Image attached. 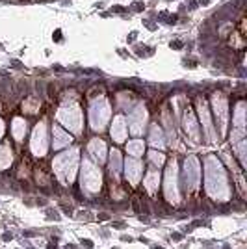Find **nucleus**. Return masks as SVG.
Wrapping results in <instances>:
<instances>
[{
	"mask_svg": "<svg viewBox=\"0 0 247 249\" xmlns=\"http://www.w3.org/2000/svg\"><path fill=\"white\" fill-rule=\"evenodd\" d=\"M206 192L210 197L217 199V201H225L229 197L225 169L221 166V162L214 156L206 158Z\"/></svg>",
	"mask_w": 247,
	"mask_h": 249,
	"instance_id": "nucleus-1",
	"label": "nucleus"
},
{
	"mask_svg": "<svg viewBox=\"0 0 247 249\" xmlns=\"http://www.w3.org/2000/svg\"><path fill=\"white\" fill-rule=\"evenodd\" d=\"M76 166H78V151L76 149L58 155L52 162V167H54L58 178L62 180V184H71L76 175Z\"/></svg>",
	"mask_w": 247,
	"mask_h": 249,
	"instance_id": "nucleus-2",
	"label": "nucleus"
},
{
	"mask_svg": "<svg viewBox=\"0 0 247 249\" xmlns=\"http://www.w3.org/2000/svg\"><path fill=\"white\" fill-rule=\"evenodd\" d=\"M58 121L63 126L71 128L74 134H80L82 132V112H80V108H78L76 103L63 104L62 108L58 110Z\"/></svg>",
	"mask_w": 247,
	"mask_h": 249,
	"instance_id": "nucleus-3",
	"label": "nucleus"
},
{
	"mask_svg": "<svg viewBox=\"0 0 247 249\" xmlns=\"http://www.w3.org/2000/svg\"><path fill=\"white\" fill-rule=\"evenodd\" d=\"M110 119V104L106 99H97L91 103V108H89V123H91L93 130H103L104 124L108 123Z\"/></svg>",
	"mask_w": 247,
	"mask_h": 249,
	"instance_id": "nucleus-4",
	"label": "nucleus"
},
{
	"mask_svg": "<svg viewBox=\"0 0 247 249\" xmlns=\"http://www.w3.org/2000/svg\"><path fill=\"white\" fill-rule=\"evenodd\" d=\"M103 184V177H101V169L91 164L89 160H84L82 164V188L88 194H97Z\"/></svg>",
	"mask_w": 247,
	"mask_h": 249,
	"instance_id": "nucleus-5",
	"label": "nucleus"
},
{
	"mask_svg": "<svg viewBox=\"0 0 247 249\" xmlns=\"http://www.w3.org/2000/svg\"><path fill=\"white\" fill-rule=\"evenodd\" d=\"M178 175H176V162H169L165 171V197L169 203H178Z\"/></svg>",
	"mask_w": 247,
	"mask_h": 249,
	"instance_id": "nucleus-6",
	"label": "nucleus"
},
{
	"mask_svg": "<svg viewBox=\"0 0 247 249\" xmlns=\"http://www.w3.org/2000/svg\"><path fill=\"white\" fill-rule=\"evenodd\" d=\"M30 147H32V151H34V155L45 156L47 149H49V142H47V126H45V123H39L35 128H34Z\"/></svg>",
	"mask_w": 247,
	"mask_h": 249,
	"instance_id": "nucleus-7",
	"label": "nucleus"
},
{
	"mask_svg": "<svg viewBox=\"0 0 247 249\" xmlns=\"http://www.w3.org/2000/svg\"><path fill=\"white\" fill-rule=\"evenodd\" d=\"M199 177H201V169H199V160L195 156H188L184 162V178L188 190H195L199 184Z\"/></svg>",
	"mask_w": 247,
	"mask_h": 249,
	"instance_id": "nucleus-8",
	"label": "nucleus"
},
{
	"mask_svg": "<svg viewBox=\"0 0 247 249\" xmlns=\"http://www.w3.org/2000/svg\"><path fill=\"white\" fill-rule=\"evenodd\" d=\"M145 124H147V110L143 104H138L130 114V132L140 136L145 130Z\"/></svg>",
	"mask_w": 247,
	"mask_h": 249,
	"instance_id": "nucleus-9",
	"label": "nucleus"
},
{
	"mask_svg": "<svg viewBox=\"0 0 247 249\" xmlns=\"http://www.w3.org/2000/svg\"><path fill=\"white\" fill-rule=\"evenodd\" d=\"M126 169H124V173H126V178L130 180V184L136 186L138 182H140V178H141V173H143V166H141V162L138 160V158H128L126 160Z\"/></svg>",
	"mask_w": 247,
	"mask_h": 249,
	"instance_id": "nucleus-10",
	"label": "nucleus"
},
{
	"mask_svg": "<svg viewBox=\"0 0 247 249\" xmlns=\"http://www.w3.org/2000/svg\"><path fill=\"white\" fill-rule=\"evenodd\" d=\"M214 112H216L217 119H219V128H221V132H225L227 128V101L225 97L221 93H216L214 95Z\"/></svg>",
	"mask_w": 247,
	"mask_h": 249,
	"instance_id": "nucleus-11",
	"label": "nucleus"
},
{
	"mask_svg": "<svg viewBox=\"0 0 247 249\" xmlns=\"http://www.w3.org/2000/svg\"><path fill=\"white\" fill-rule=\"evenodd\" d=\"M112 138L113 142H117V143H121L124 142V138H126V121H124L123 115H117L115 119H113L112 123Z\"/></svg>",
	"mask_w": 247,
	"mask_h": 249,
	"instance_id": "nucleus-12",
	"label": "nucleus"
},
{
	"mask_svg": "<svg viewBox=\"0 0 247 249\" xmlns=\"http://www.w3.org/2000/svg\"><path fill=\"white\" fill-rule=\"evenodd\" d=\"M88 153L91 155V158L97 162V164H103L106 160V143L103 140H93L89 147H88Z\"/></svg>",
	"mask_w": 247,
	"mask_h": 249,
	"instance_id": "nucleus-13",
	"label": "nucleus"
},
{
	"mask_svg": "<svg viewBox=\"0 0 247 249\" xmlns=\"http://www.w3.org/2000/svg\"><path fill=\"white\" fill-rule=\"evenodd\" d=\"M199 115H201V121H203V128L205 132L208 134V138L212 140L214 138V126H212V121H210V114H208V108H206L205 101H199Z\"/></svg>",
	"mask_w": 247,
	"mask_h": 249,
	"instance_id": "nucleus-14",
	"label": "nucleus"
},
{
	"mask_svg": "<svg viewBox=\"0 0 247 249\" xmlns=\"http://www.w3.org/2000/svg\"><path fill=\"white\" fill-rule=\"evenodd\" d=\"M184 126H186V132L190 134V138L194 142H199V126H197L195 117H194V114L190 110H186L184 114Z\"/></svg>",
	"mask_w": 247,
	"mask_h": 249,
	"instance_id": "nucleus-15",
	"label": "nucleus"
},
{
	"mask_svg": "<svg viewBox=\"0 0 247 249\" xmlns=\"http://www.w3.org/2000/svg\"><path fill=\"white\" fill-rule=\"evenodd\" d=\"M52 136H54V142H52L54 149H62V147H67L72 142L71 136L67 134V132H63L60 126H54V128H52Z\"/></svg>",
	"mask_w": 247,
	"mask_h": 249,
	"instance_id": "nucleus-16",
	"label": "nucleus"
},
{
	"mask_svg": "<svg viewBox=\"0 0 247 249\" xmlns=\"http://www.w3.org/2000/svg\"><path fill=\"white\" fill-rule=\"evenodd\" d=\"M158 184H160V173H158L156 169H151V171L145 175V188H147L151 194H155L156 190H158Z\"/></svg>",
	"mask_w": 247,
	"mask_h": 249,
	"instance_id": "nucleus-17",
	"label": "nucleus"
},
{
	"mask_svg": "<svg viewBox=\"0 0 247 249\" xmlns=\"http://www.w3.org/2000/svg\"><path fill=\"white\" fill-rule=\"evenodd\" d=\"M149 140H151V145L153 147H160V149H162V147L165 145L162 128H160L158 124H153V126H151V136H149Z\"/></svg>",
	"mask_w": 247,
	"mask_h": 249,
	"instance_id": "nucleus-18",
	"label": "nucleus"
},
{
	"mask_svg": "<svg viewBox=\"0 0 247 249\" xmlns=\"http://www.w3.org/2000/svg\"><path fill=\"white\" fill-rule=\"evenodd\" d=\"M110 173H112L113 178H119V173H121V155H119V151H112V155H110Z\"/></svg>",
	"mask_w": 247,
	"mask_h": 249,
	"instance_id": "nucleus-19",
	"label": "nucleus"
},
{
	"mask_svg": "<svg viewBox=\"0 0 247 249\" xmlns=\"http://www.w3.org/2000/svg\"><path fill=\"white\" fill-rule=\"evenodd\" d=\"M11 132L15 136V140H19L21 142L24 134H26V121L21 119V117H15L13 119V126H11Z\"/></svg>",
	"mask_w": 247,
	"mask_h": 249,
	"instance_id": "nucleus-20",
	"label": "nucleus"
},
{
	"mask_svg": "<svg viewBox=\"0 0 247 249\" xmlns=\"http://www.w3.org/2000/svg\"><path fill=\"white\" fill-rule=\"evenodd\" d=\"M143 142L141 140H132V142H128V145H126V151H128V155L132 156V158H140V156L143 155Z\"/></svg>",
	"mask_w": 247,
	"mask_h": 249,
	"instance_id": "nucleus-21",
	"label": "nucleus"
},
{
	"mask_svg": "<svg viewBox=\"0 0 247 249\" xmlns=\"http://www.w3.org/2000/svg\"><path fill=\"white\" fill-rule=\"evenodd\" d=\"M13 156H11V149L8 145L0 147V169H6L11 164Z\"/></svg>",
	"mask_w": 247,
	"mask_h": 249,
	"instance_id": "nucleus-22",
	"label": "nucleus"
},
{
	"mask_svg": "<svg viewBox=\"0 0 247 249\" xmlns=\"http://www.w3.org/2000/svg\"><path fill=\"white\" fill-rule=\"evenodd\" d=\"M149 160H151V162H153V164H155L156 167H160V166H162V164L165 162V156L162 155V153H156V151H151V153H149Z\"/></svg>",
	"mask_w": 247,
	"mask_h": 249,
	"instance_id": "nucleus-23",
	"label": "nucleus"
},
{
	"mask_svg": "<svg viewBox=\"0 0 247 249\" xmlns=\"http://www.w3.org/2000/svg\"><path fill=\"white\" fill-rule=\"evenodd\" d=\"M82 246H86L88 249H93V242H91V240H88V238H86V240L82 238Z\"/></svg>",
	"mask_w": 247,
	"mask_h": 249,
	"instance_id": "nucleus-24",
	"label": "nucleus"
},
{
	"mask_svg": "<svg viewBox=\"0 0 247 249\" xmlns=\"http://www.w3.org/2000/svg\"><path fill=\"white\" fill-rule=\"evenodd\" d=\"M49 218L60 219V216H58V212H56V210H49Z\"/></svg>",
	"mask_w": 247,
	"mask_h": 249,
	"instance_id": "nucleus-25",
	"label": "nucleus"
},
{
	"mask_svg": "<svg viewBox=\"0 0 247 249\" xmlns=\"http://www.w3.org/2000/svg\"><path fill=\"white\" fill-rule=\"evenodd\" d=\"M141 6H143L141 2H136V4H134V10H136V11H140V10H141Z\"/></svg>",
	"mask_w": 247,
	"mask_h": 249,
	"instance_id": "nucleus-26",
	"label": "nucleus"
},
{
	"mask_svg": "<svg viewBox=\"0 0 247 249\" xmlns=\"http://www.w3.org/2000/svg\"><path fill=\"white\" fill-rule=\"evenodd\" d=\"M121 240H123V242H132V238H130V236H126V234H123Z\"/></svg>",
	"mask_w": 247,
	"mask_h": 249,
	"instance_id": "nucleus-27",
	"label": "nucleus"
},
{
	"mask_svg": "<svg viewBox=\"0 0 247 249\" xmlns=\"http://www.w3.org/2000/svg\"><path fill=\"white\" fill-rule=\"evenodd\" d=\"M4 134V123H2V119H0V138Z\"/></svg>",
	"mask_w": 247,
	"mask_h": 249,
	"instance_id": "nucleus-28",
	"label": "nucleus"
},
{
	"mask_svg": "<svg viewBox=\"0 0 247 249\" xmlns=\"http://www.w3.org/2000/svg\"><path fill=\"white\" fill-rule=\"evenodd\" d=\"M136 39V32H132V34H130V37H128V41H134Z\"/></svg>",
	"mask_w": 247,
	"mask_h": 249,
	"instance_id": "nucleus-29",
	"label": "nucleus"
},
{
	"mask_svg": "<svg viewBox=\"0 0 247 249\" xmlns=\"http://www.w3.org/2000/svg\"><path fill=\"white\" fill-rule=\"evenodd\" d=\"M2 238H4V240H6V242H8V240H11V234H8V232H6V234H4Z\"/></svg>",
	"mask_w": 247,
	"mask_h": 249,
	"instance_id": "nucleus-30",
	"label": "nucleus"
},
{
	"mask_svg": "<svg viewBox=\"0 0 247 249\" xmlns=\"http://www.w3.org/2000/svg\"><path fill=\"white\" fill-rule=\"evenodd\" d=\"M153 249H164V248H153Z\"/></svg>",
	"mask_w": 247,
	"mask_h": 249,
	"instance_id": "nucleus-31",
	"label": "nucleus"
}]
</instances>
